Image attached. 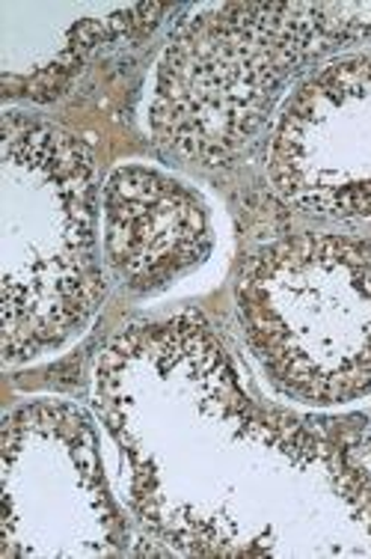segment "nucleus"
Returning <instances> with one entry per match:
<instances>
[{
  "instance_id": "f03ea898",
  "label": "nucleus",
  "mask_w": 371,
  "mask_h": 559,
  "mask_svg": "<svg viewBox=\"0 0 371 559\" xmlns=\"http://www.w3.org/2000/svg\"><path fill=\"white\" fill-rule=\"evenodd\" d=\"M3 366L63 348L105 301L96 162L51 122L3 117Z\"/></svg>"
},
{
  "instance_id": "20e7f679",
  "label": "nucleus",
  "mask_w": 371,
  "mask_h": 559,
  "mask_svg": "<svg viewBox=\"0 0 371 559\" xmlns=\"http://www.w3.org/2000/svg\"><path fill=\"white\" fill-rule=\"evenodd\" d=\"M122 524L89 419L33 402L3 423V557H110Z\"/></svg>"
},
{
  "instance_id": "7ed1b4c3",
  "label": "nucleus",
  "mask_w": 371,
  "mask_h": 559,
  "mask_svg": "<svg viewBox=\"0 0 371 559\" xmlns=\"http://www.w3.org/2000/svg\"><path fill=\"white\" fill-rule=\"evenodd\" d=\"M238 322L267 381L315 408L371 393V241L283 238L250 257Z\"/></svg>"
},
{
  "instance_id": "423d86ee",
  "label": "nucleus",
  "mask_w": 371,
  "mask_h": 559,
  "mask_svg": "<svg viewBox=\"0 0 371 559\" xmlns=\"http://www.w3.org/2000/svg\"><path fill=\"white\" fill-rule=\"evenodd\" d=\"M105 262L131 292L152 295L205 262L212 224L191 188L148 167H117L101 188Z\"/></svg>"
},
{
  "instance_id": "39448f33",
  "label": "nucleus",
  "mask_w": 371,
  "mask_h": 559,
  "mask_svg": "<svg viewBox=\"0 0 371 559\" xmlns=\"http://www.w3.org/2000/svg\"><path fill=\"white\" fill-rule=\"evenodd\" d=\"M267 176L303 215L371 221V51L321 66L283 102Z\"/></svg>"
},
{
  "instance_id": "f257e3e1",
  "label": "nucleus",
  "mask_w": 371,
  "mask_h": 559,
  "mask_svg": "<svg viewBox=\"0 0 371 559\" xmlns=\"http://www.w3.org/2000/svg\"><path fill=\"white\" fill-rule=\"evenodd\" d=\"M360 39H371V3H223L202 12L160 57L155 140L202 167H232L283 86Z\"/></svg>"
}]
</instances>
